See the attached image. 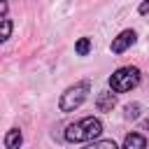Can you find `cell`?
I'll list each match as a JSON object with an SVG mask.
<instances>
[{"instance_id":"cell-1","label":"cell","mask_w":149,"mask_h":149,"mask_svg":"<svg viewBox=\"0 0 149 149\" xmlns=\"http://www.w3.org/2000/svg\"><path fill=\"white\" fill-rule=\"evenodd\" d=\"M100 133H102L100 119H95V116H84V119H79V121H74V123L68 126L65 140H68V142H91V140H95Z\"/></svg>"},{"instance_id":"cell-2","label":"cell","mask_w":149,"mask_h":149,"mask_svg":"<svg viewBox=\"0 0 149 149\" xmlns=\"http://www.w3.org/2000/svg\"><path fill=\"white\" fill-rule=\"evenodd\" d=\"M140 84V70L133 68V65H126V68H119L112 77H109V88L114 93H126L130 88H135Z\"/></svg>"},{"instance_id":"cell-3","label":"cell","mask_w":149,"mask_h":149,"mask_svg":"<svg viewBox=\"0 0 149 149\" xmlns=\"http://www.w3.org/2000/svg\"><path fill=\"white\" fill-rule=\"evenodd\" d=\"M88 88H91V84H88L86 79H84V81H77L74 86H70V88L61 95V109H63V112H74V109L86 100Z\"/></svg>"},{"instance_id":"cell-4","label":"cell","mask_w":149,"mask_h":149,"mask_svg":"<svg viewBox=\"0 0 149 149\" xmlns=\"http://www.w3.org/2000/svg\"><path fill=\"white\" fill-rule=\"evenodd\" d=\"M133 42H135V30H123L112 40V51L114 54H123Z\"/></svg>"},{"instance_id":"cell-5","label":"cell","mask_w":149,"mask_h":149,"mask_svg":"<svg viewBox=\"0 0 149 149\" xmlns=\"http://www.w3.org/2000/svg\"><path fill=\"white\" fill-rule=\"evenodd\" d=\"M116 105V98H114V91L109 93V91H102V93H98V98H95V107L100 109V112H112V107Z\"/></svg>"},{"instance_id":"cell-6","label":"cell","mask_w":149,"mask_h":149,"mask_svg":"<svg viewBox=\"0 0 149 149\" xmlns=\"http://www.w3.org/2000/svg\"><path fill=\"white\" fill-rule=\"evenodd\" d=\"M123 149H147V140L140 133H130L123 140Z\"/></svg>"},{"instance_id":"cell-7","label":"cell","mask_w":149,"mask_h":149,"mask_svg":"<svg viewBox=\"0 0 149 149\" xmlns=\"http://www.w3.org/2000/svg\"><path fill=\"white\" fill-rule=\"evenodd\" d=\"M21 142H23V137H21V130H19V128H12V130L5 135V147H7V149H19Z\"/></svg>"},{"instance_id":"cell-8","label":"cell","mask_w":149,"mask_h":149,"mask_svg":"<svg viewBox=\"0 0 149 149\" xmlns=\"http://www.w3.org/2000/svg\"><path fill=\"white\" fill-rule=\"evenodd\" d=\"M74 49H77V54H79V56H86V54L91 51V40H88V37H81V40L77 42V47H74Z\"/></svg>"},{"instance_id":"cell-9","label":"cell","mask_w":149,"mask_h":149,"mask_svg":"<svg viewBox=\"0 0 149 149\" xmlns=\"http://www.w3.org/2000/svg\"><path fill=\"white\" fill-rule=\"evenodd\" d=\"M84 149H116V144L112 140H98V142H93V144H88Z\"/></svg>"},{"instance_id":"cell-10","label":"cell","mask_w":149,"mask_h":149,"mask_svg":"<svg viewBox=\"0 0 149 149\" xmlns=\"http://www.w3.org/2000/svg\"><path fill=\"white\" fill-rule=\"evenodd\" d=\"M9 33H12V21H9L7 16H2V35H0V40L5 42V40L9 37Z\"/></svg>"},{"instance_id":"cell-11","label":"cell","mask_w":149,"mask_h":149,"mask_svg":"<svg viewBox=\"0 0 149 149\" xmlns=\"http://www.w3.org/2000/svg\"><path fill=\"white\" fill-rule=\"evenodd\" d=\"M137 109H140V105H137V102L128 105V107H126V116H128V119H135V116H137Z\"/></svg>"},{"instance_id":"cell-12","label":"cell","mask_w":149,"mask_h":149,"mask_svg":"<svg viewBox=\"0 0 149 149\" xmlns=\"http://www.w3.org/2000/svg\"><path fill=\"white\" fill-rule=\"evenodd\" d=\"M140 14H149V0H144V2L140 5Z\"/></svg>"},{"instance_id":"cell-13","label":"cell","mask_w":149,"mask_h":149,"mask_svg":"<svg viewBox=\"0 0 149 149\" xmlns=\"http://www.w3.org/2000/svg\"><path fill=\"white\" fill-rule=\"evenodd\" d=\"M147 128H149V119H147Z\"/></svg>"}]
</instances>
